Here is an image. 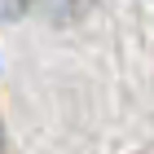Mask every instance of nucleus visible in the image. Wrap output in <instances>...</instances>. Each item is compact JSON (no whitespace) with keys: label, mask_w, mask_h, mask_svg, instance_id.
<instances>
[{"label":"nucleus","mask_w":154,"mask_h":154,"mask_svg":"<svg viewBox=\"0 0 154 154\" xmlns=\"http://www.w3.org/2000/svg\"><path fill=\"white\" fill-rule=\"evenodd\" d=\"M31 0H0V18H22Z\"/></svg>","instance_id":"1"},{"label":"nucleus","mask_w":154,"mask_h":154,"mask_svg":"<svg viewBox=\"0 0 154 154\" xmlns=\"http://www.w3.org/2000/svg\"><path fill=\"white\" fill-rule=\"evenodd\" d=\"M0 145H5V132H0Z\"/></svg>","instance_id":"2"}]
</instances>
